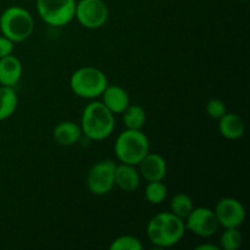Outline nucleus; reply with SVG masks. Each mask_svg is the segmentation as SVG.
Masks as SVG:
<instances>
[{
    "label": "nucleus",
    "instance_id": "nucleus-12",
    "mask_svg": "<svg viewBox=\"0 0 250 250\" xmlns=\"http://www.w3.org/2000/svg\"><path fill=\"white\" fill-rule=\"evenodd\" d=\"M103 104L112 114H122L129 105V95L120 85H109L103 92Z\"/></svg>",
    "mask_w": 250,
    "mask_h": 250
},
{
    "label": "nucleus",
    "instance_id": "nucleus-7",
    "mask_svg": "<svg viewBox=\"0 0 250 250\" xmlns=\"http://www.w3.org/2000/svg\"><path fill=\"white\" fill-rule=\"evenodd\" d=\"M75 17L88 29L102 28L109 19V9L103 0H80L76 4Z\"/></svg>",
    "mask_w": 250,
    "mask_h": 250
},
{
    "label": "nucleus",
    "instance_id": "nucleus-6",
    "mask_svg": "<svg viewBox=\"0 0 250 250\" xmlns=\"http://www.w3.org/2000/svg\"><path fill=\"white\" fill-rule=\"evenodd\" d=\"M76 0H37V11L49 26L62 27L75 19Z\"/></svg>",
    "mask_w": 250,
    "mask_h": 250
},
{
    "label": "nucleus",
    "instance_id": "nucleus-20",
    "mask_svg": "<svg viewBox=\"0 0 250 250\" xmlns=\"http://www.w3.org/2000/svg\"><path fill=\"white\" fill-rule=\"evenodd\" d=\"M167 197V188L161 181L149 182L146 187V198L150 204H161Z\"/></svg>",
    "mask_w": 250,
    "mask_h": 250
},
{
    "label": "nucleus",
    "instance_id": "nucleus-9",
    "mask_svg": "<svg viewBox=\"0 0 250 250\" xmlns=\"http://www.w3.org/2000/svg\"><path fill=\"white\" fill-rule=\"evenodd\" d=\"M186 220V229L204 238L216 233L220 226L214 210L209 208L193 209Z\"/></svg>",
    "mask_w": 250,
    "mask_h": 250
},
{
    "label": "nucleus",
    "instance_id": "nucleus-16",
    "mask_svg": "<svg viewBox=\"0 0 250 250\" xmlns=\"http://www.w3.org/2000/svg\"><path fill=\"white\" fill-rule=\"evenodd\" d=\"M54 139L58 144L63 146H70L77 143L82 136L81 126L71 121H62L56 125L53 132Z\"/></svg>",
    "mask_w": 250,
    "mask_h": 250
},
{
    "label": "nucleus",
    "instance_id": "nucleus-23",
    "mask_svg": "<svg viewBox=\"0 0 250 250\" xmlns=\"http://www.w3.org/2000/svg\"><path fill=\"white\" fill-rule=\"evenodd\" d=\"M227 112V107L225 103L220 99H211L207 104V114L211 119L220 120Z\"/></svg>",
    "mask_w": 250,
    "mask_h": 250
},
{
    "label": "nucleus",
    "instance_id": "nucleus-19",
    "mask_svg": "<svg viewBox=\"0 0 250 250\" xmlns=\"http://www.w3.org/2000/svg\"><path fill=\"white\" fill-rule=\"evenodd\" d=\"M170 207L171 212L175 214L176 216L181 217V219H186L190 214V211L194 209L189 195L183 194V193H178V194L173 195V198L171 199Z\"/></svg>",
    "mask_w": 250,
    "mask_h": 250
},
{
    "label": "nucleus",
    "instance_id": "nucleus-13",
    "mask_svg": "<svg viewBox=\"0 0 250 250\" xmlns=\"http://www.w3.org/2000/svg\"><path fill=\"white\" fill-rule=\"evenodd\" d=\"M141 183V173L136 170L134 165L121 163L115 168V185L125 192H134L138 189Z\"/></svg>",
    "mask_w": 250,
    "mask_h": 250
},
{
    "label": "nucleus",
    "instance_id": "nucleus-21",
    "mask_svg": "<svg viewBox=\"0 0 250 250\" xmlns=\"http://www.w3.org/2000/svg\"><path fill=\"white\" fill-rule=\"evenodd\" d=\"M243 237H242L241 231L237 227L233 229H225L224 233L221 234L220 243L225 250H237L241 247Z\"/></svg>",
    "mask_w": 250,
    "mask_h": 250
},
{
    "label": "nucleus",
    "instance_id": "nucleus-15",
    "mask_svg": "<svg viewBox=\"0 0 250 250\" xmlns=\"http://www.w3.org/2000/svg\"><path fill=\"white\" fill-rule=\"evenodd\" d=\"M219 131L222 137H225L229 141H236L243 137L246 132V125L244 121L233 112H226L224 116L220 119Z\"/></svg>",
    "mask_w": 250,
    "mask_h": 250
},
{
    "label": "nucleus",
    "instance_id": "nucleus-24",
    "mask_svg": "<svg viewBox=\"0 0 250 250\" xmlns=\"http://www.w3.org/2000/svg\"><path fill=\"white\" fill-rule=\"evenodd\" d=\"M14 51V42L5 36H0V59L11 55Z\"/></svg>",
    "mask_w": 250,
    "mask_h": 250
},
{
    "label": "nucleus",
    "instance_id": "nucleus-14",
    "mask_svg": "<svg viewBox=\"0 0 250 250\" xmlns=\"http://www.w3.org/2000/svg\"><path fill=\"white\" fill-rule=\"evenodd\" d=\"M22 77V63L16 56L7 55L0 59V84L12 87Z\"/></svg>",
    "mask_w": 250,
    "mask_h": 250
},
{
    "label": "nucleus",
    "instance_id": "nucleus-18",
    "mask_svg": "<svg viewBox=\"0 0 250 250\" xmlns=\"http://www.w3.org/2000/svg\"><path fill=\"white\" fill-rule=\"evenodd\" d=\"M124 124L127 129H142L146 124V111L139 105L129 104L124 112Z\"/></svg>",
    "mask_w": 250,
    "mask_h": 250
},
{
    "label": "nucleus",
    "instance_id": "nucleus-5",
    "mask_svg": "<svg viewBox=\"0 0 250 250\" xmlns=\"http://www.w3.org/2000/svg\"><path fill=\"white\" fill-rule=\"evenodd\" d=\"M70 87L77 97L94 99L100 97L107 87V78L99 68L87 66L72 73Z\"/></svg>",
    "mask_w": 250,
    "mask_h": 250
},
{
    "label": "nucleus",
    "instance_id": "nucleus-1",
    "mask_svg": "<svg viewBox=\"0 0 250 250\" xmlns=\"http://www.w3.org/2000/svg\"><path fill=\"white\" fill-rule=\"evenodd\" d=\"M186 225L183 219L172 212H160L155 215L146 226L148 238L154 246L168 248L177 244L183 238Z\"/></svg>",
    "mask_w": 250,
    "mask_h": 250
},
{
    "label": "nucleus",
    "instance_id": "nucleus-3",
    "mask_svg": "<svg viewBox=\"0 0 250 250\" xmlns=\"http://www.w3.org/2000/svg\"><path fill=\"white\" fill-rule=\"evenodd\" d=\"M150 150L149 139L142 129H126L115 142V154L121 163L138 165Z\"/></svg>",
    "mask_w": 250,
    "mask_h": 250
},
{
    "label": "nucleus",
    "instance_id": "nucleus-22",
    "mask_svg": "<svg viewBox=\"0 0 250 250\" xmlns=\"http://www.w3.org/2000/svg\"><path fill=\"white\" fill-rule=\"evenodd\" d=\"M143 248L141 241L133 236H121L114 239L110 246V250H141Z\"/></svg>",
    "mask_w": 250,
    "mask_h": 250
},
{
    "label": "nucleus",
    "instance_id": "nucleus-17",
    "mask_svg": "<svg viewBox=\"0 0 250 250\" xmlns=\"http://www.w3.org/2000/svg\"><path fill=\"white\" fill-rule=\"evenodd\" d=\"M19 98L12 87L0 85V121L9 119L16 111Z\"/></svg>",
    "mask_w": 250,
    "mask_h": 250
},
{
    "label": "nucleus",
    "instance_id": "nucleus-8",
    "mask_svg": "<svg viewBox=\"0 0 250 250\" xmlns=\"http://www.w3.org/2000/svg\"><path fill=\"white\" fill-rule=\"evenodd\" d=\"M115 168L116 164L112 160L98 161L90 167L87 177V186L94 195H105L115 186Z\"/></svg>",
    "mask_w": 250,
    "mask_h": 250
},
{
    "label": "nucleus",
    "instance_id": "nucleus-2",
    "mask_svg": "<svg viewBox=\"0 0 250 250\" xmlns=\"http://www.w3.org/2000/svg\"><path fill=\"white\" fill-rule=\"evenodd\" d=\"M115 128L114 114L100 102H93L84 107L81 129L87 138L103 141L111 136Z\"/></svg>",
    "mask_w": 250,
    "mask_h": 250
},
{
    "label": "nucleus",
    "instance_id": "nucleus-10",
    "mask_svg": "<svg viewBox=\"0 0 250 250\" xmlns=\"http://www.w3.org/2000/svg\"><path fill=\"white\" fill-rule=\"evenodd\" d=\"M214 212L219 225L225 229H238L246 220V209L243 204L234 198H224L220 200Z\"/></svg>",
    "mask_w": 250,
    "mask_h": 250
},
{
    "label": "nucleus",
    "instance_id": "nucleus-4",
    "mask_svg": "<svg viewBox=\"0 0 250 250\" xmlns=\"http://www.w3.org/2000/svg\"><path fill=\"white\" fill-rule=\"evenodd\" d=\"M34 21L32 15L21 6H10L0 16V31L2 36L14 43H21L32 36Z\"/></svg>",
    "mask_w": 250,
    "mask_h": 250
},
{
    "label": "nucleus",
    "instance_id": "nucleus-11",
    "mask_svg": "<svg viewBox=\"0 0 250 250\" xmlns=\"http://www.w3.org/2000/svg\"><path fill=\"white\" fill-rule=\"evenodd\" d=\"M141 168V175L148 182L153 181H163L167 172V165L165 159L161 155L149 151L138 164Z\"/></svg>",
    "mask_w": 250,
    "mask_h": 250
},
{
    "label": "nucleus",
    "instance_id": "nucleus-25",
    "mask_svg": "<svg viewBox=\"0 0 250 250\" xmlns=\"http://www.w3.org/2000/svg\"><path fill=\"white\" fill-rule=\"evenodd\" d=\"M220 248L217 246H214V244H210V243H207V244H202V246L197 247L195 250H219Z\"/></svg>",
    "mask_w": 250,
    "mask_h": 250
}]
</instances>
